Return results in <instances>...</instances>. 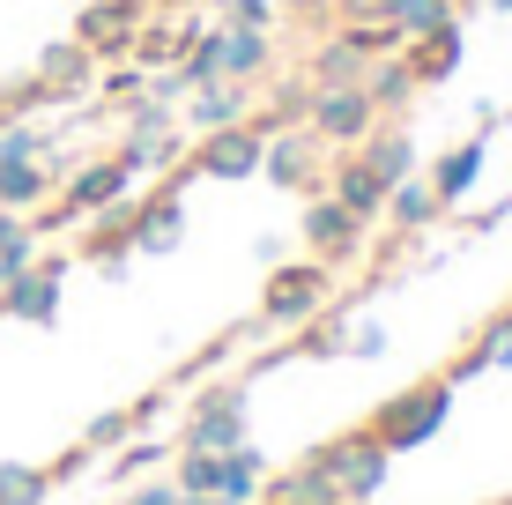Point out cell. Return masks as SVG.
I'll use <instances>...</instances> for the list:
<instances>
[{
  "mask_svg": "<svg viewBox=\"0 0 512 505\" xmlns=\"http://www.w3.org/2000/svg\"><path fill=\"white\" fill-rule=\"evenodd\" d=\"M334 298V268L327 260H282L260 290V320L268 327H312Z\"/></svg>",
  "mask_w": 512,
  "mask_h": 505,
  "instance_id": "6da1fadb",
  "label": "cell"
},
{
  "mask_svg": "<svg viewBox=\"0 0 512 505\" xmlns=\"http://www.w3.org/2000/svg\"><path fill=\"white\" fill-rule=\"evenodd\" d=\"M446 409H453V379H423V387L394 394V402H386V409L372 416V431L386 439V454H409V446L438 439V424H446Z\"/></svg>",
  "mask_w": 512,
  "mask_h": 505,
  "instance_id": "7a4b0ae2",
  "label": "cell"
},
{
  "mask_svg": "<svg viewBox=\"0 0 512 505\" xmlns=\"http://www.w3.org/2000/svg\"><path fill=\"white\" fill-rule=\"evenodd\" d=\"M305 127L320 134L327 149H364V142L379 134V104L364 97V82H349V90H312Z\"/></svg>",
  "mask_w": 512,
  "mask_h": 505,
  "instance_id": "3957f363",
  "label": "cell"
},
{
  "mask_svg": "<svg viewBox=\"0 0 512 505\" xmlns=\"http://www.w3.org/2000/svg\"><path fill=\"white\" fill-rule=\"evenodd\" d=\"M312 461H320L327 476H334V498H372L379 483H386V461H394V454H386V439H379L372 424H364V431H349V439L320 446Z\"/></svg>",
  "mask_w": 512,
  "mask_h": 505,
  "instance_id": "277c9868",
  "label": "cell"
},
{
  "mask_svg": "<svg viewBox=\"0 0 512 505\" xmlns=\"http://www.w3.org/2000/svg\"><path fill=\"white\" fill-rule=\"evenodd\" d=\"M320 134L312 127H275L268 149H260V171H268L275 186H290V194H320L327 186V164H320Z\"/></svg>",
  "mask_w": 512,
  "mask_h": 505,
  "instance_id": "5b68a950",
  "label": "cell"
},
{
  "mask_svg": "<svg viewBox=\"0 0 512 505\" xmlns=\"http://www.w3.org/2000/svg\"><path fill=\"white\" fill-rule=\"evenodd\" d=\"M305 246H312V260H327V268H342V260H357L364 253V238H372V223L364 216H349L334 194H312V208H305Z\"/></svg>",
  "mask_w": 512,
  "mask_h": 505,
  "instance_id": "8992f818",
  "label": "cell"
},
{
  "mask_svg": "<svg viewBox=\"0 0 512 505\" xmlns=\"http://www.w3.org/2000/svg\"><path fill=\"white\" fill-rule=\"evenodd\" d=\"M260 149H268V134L245 119V127H223V134H201V149H193V179H216V186H231V179H253L260 171Z\"/></svg>",
  "mask_w": 512,
  "mask_h": 505,
  "instance_id": "52a82bcc",
  "label": "cell"
},
{
  "mask_svg": "<svg viewBox=\"0 0 512 505\" xmlns=\"http://www.w3.org/2000/svg\"><path fill=\"white\" fill-rule=\"evenodd\" d=\"M238 446H245V394L238 387L201 394L186 416V454H238Z\"/></svg>",
  "mask_w": 512,
  "mask_h": 505,
  "instance_id": "ba28073f",
  "label": "cell"
},
{
  "mask_svg": "<svg viewBox=\"0 0 512 505\" xmlns=\"http://www.w3.org/2000/svg\"><path fill=\"white\" fill-rule=\"evenodd\" d=\"M141 15H149V0H90L75 15V45H90V60H127Z\"/></svg>",
  "mask_w": 512,
  "mask_h": 505,
  "instance_id": "9c48e42d",
  "label": "cell"
},
{
  "mask_svg": "<svg viewBox=\"0 0 512 505\" xmlns=\"http://www.w3.org/2000/svg\"><path fill=\"white\" fill-rule=\"evenodd\" d=\"M490 127H498V119H490ZM490 127H475L468 142H453L446 156H431V171H423V179H431L438 208H461V201L475 194V179H483V156H490Z\"/></svg>",
  "mask_w": 512,
  "mask_h": 505,
  "instance_id": "30bf717a",
  "label": "cell"
},
{
  "mask_svg": "<svg viewBox=\"0 0 512 505\" xmlns=\"http://www.w3.org/2000/svg\"><path fill=\"white\" fill-rule=\"evenodd\" d=\"M364 67H372V52H364V38L349 23H334L320 45H312V60H305V82L312 90H349V82H364Z\"/></svg>",
  "mask_w": 512,
  "mask_h": 505,
  "instance_id": "8fae6325",
  "label": "cell"
},
{
  "mask_svg": "<svg viewBox=\"0 0 512 505\" xmlns=\"http://www.w3.org/2000/svg\"><path fill=\"white\" fill-rule=\"evenodd\" d=\"M30 82L45 90V104H75L82 90L97 82V60H90V45H75V38H60V45H45L38 52V67H30Z\"/></svg>",
  "mask_w": 512,
  "mask_h": 505,
  "instance_id": "7c38bea8",
  "label": "cell"
},
{
  "mask_svg": "<svg viewBox=\"0 0 512 505\" xmlns=\"http://www.w3.org/2000/svg\"><path fill=\"white\" fill-rule=\"evenodd\" d=\"M320 194H334L349 216H364V223H386V179L364 164L357 149H342V156L327 164V186H320Z\"/></svg>",
  "mask_w": 512,
  "mask_h": 505,
  "instance_id": "4fadbf2b",
  "label": "cell"
},
{
  "mask_svg": "<svg viewBox=\"0 0 512 505\" xmlns=\"http://www.w3.org/2000/svg\"><path fill=\"white\" fill-rule=\"evenodd\" d=\"M0 312H8V320H30V327H52V312H60V260L23 268L8 290H0Z\"/></svg>",
  "mask_w": 512,
  "mask_h": 505,
  "instance_id": "5bb4252c",
  "label": "cell"
},
{
  "mask_svg": "<svg viewBox=\"0 0 512 505\" xmlns=\"http://www.w3.org/2000/svg\"><path fill=\"white\" fill-rule=\"evenodd\" d=\"M275 67V38L268 30H238V23H216V82H253Z\"/></svg>",
  "mask_w": 512,
  "mask_h": 505,
  "instance_id": "9a60e30c",
  "label": "cell"
},
{
  "mask_svg": "<svg viewBox=\"0 0 512 505\" xmlns=\"http://www.w3.org/2000/svg\"><path fill=\"white\" fill-rule=\"evenodd\" d=\"M461 52H468V38H461V15H446L438 30H423V38H409L401 45V60H409V75L431 90V82H446L453 67H461Z\"/></svg>",
  "mask_w": 512,
  "mask_h": 505,
  "instance_id": "2e32d148",
  "label": "cell"
},
{
  "mask_svg": "<svg viewBox=\"0 0 512 505\" xmlns=\"http://www.w3.org/2000/svg\"><path fill=\"white\" fill-rule=\"evenodd\" d=\"M186 231V194L179 186H164V194H149L134 208V253H171Z\"/></svg>",
  "mask_w": 512,
  "mask_h": 505,
  "instance_id": "e0dca14e",
  "label": "cell"
},
{
  "mask_svg": "<svg viewBox=\"0 0 512 505\" xmlns=\"http://www.w3.org/2000/svg\"><path fill=\"white\" fill-rule=\"evenodd\" d=\"M186 38H193V30L179 23V15H141L127 60L141 67V75H156V67H179V60H186Z\"/></svg>",
  "mask_w": 512,
  "mask_h": 505,
  "instance_id": "ac0fdd59",
  "label": "cell"
},
{
  "mask_svg": "<svg viewBox=\"0 0 512 505\" xmlns=\"http://www.w3.org/2000/svg\"><path fill=\"white\" fill-rule=\"evenodd\" d=\"M52 186H60V171L45 164V156H30V164H0V208L8 216H38L52 201Z\"/></svg>",
  "mask_w": 512,
  "mask_h": 505,
  "instance_id": "d6986e66",
  "label": "cell"
},
{
  "mask_svg": "<svg viewBox=\"0 0 512 505\" xmlns=\"http://www.w3.org/2000/svg\"><path fill=\"white\" fill-rule=\"evenodd\" d=\"M245 82H201L186 104V127H201V134H223V127H245Z\"/></svg>",
  "mask_w": 512,
  "mask_h": 505,
  "instance_id": "ffe728a7",
  "label": "cell"
},
{
  "mask_svg": "<svg viewBox=\"0 0 512 505\" xmlns=\"http://www.w3.org/2000/svg\"><path fill=\"white\" fill-rule=\"evenodd\" d=\"M357 156L386 179V194H394L401 179H416V171H423V156H416V142H409V127H386V119H379V134H372V142H364Z\"/></svg>",
  "mask_w": 512,
  "mask_h": 505,
  "instance_id": "44dd1931",
  "label": "cell"
},
{
  "mask_svg": "<svg viewBox=\"0 0 512 505\" xmlns=\"http://www.w3.org/2000/svg\"><path fill=\"white\" fill-rule=\"evenodd\" d=\"M38 253H45L38 216H8V208H0V290H8L23 268H38Z\"/></svg>",
  "mask_w": 512,
  "mask_h": 505,
  "instance_id": "7402d4cb",
  "label": "cell"
},
{
  "mask_svg": "<svg viewBox=\"0 0 512 505\" xmlns=\"http://www.w3.org/2000/svg\"><path fill=\"white\" fill-rule=\"evenodd\" d=\"M416 90H423V82L409 75V60H401V52H386V60H372V67H364V97L379 104V119H394V112H401V104H409Z\"/></svg>",
  "mask_w": 512,
  "mask_h": 505,
  "instance_id": "603a6c76",
  "label": "cell"
},
{
  "mask_svg": "<svg viewBox=\"0 0 512 505\" xmlns=\"http://www.w3.org/2000/svg\"><path fill=\"white\" fill-rule=\"evenodd\" d=\"M438 216H446V208H438V194H431V179H423V171L386 194V223H394V231H431Z\"/></svg>",
  "mask_w": 512,
  "mask_h": 505,
  "instance_id": "cb8c5ba5",
  "label": "cell"
},
{
  "mask_svg": "<svg viewBox=\"0 0 512 505\" xmlns=\"http://www.w3.org/2000/svg\"><path fill=\"white\" fill-rule=\"evenodd\" d=\"M119 164H127L134 179H141V171L179 164V127H171V134H127V142H119Z\"/></svg>",
  "mask_w": 512,
  "mask_h": 505,
  "instance_id": "d4e9b609",
  "label": "cell"
},
{
  "mask_svg": "<svg viewBox=\"0 0 512 505\" xmlns=\"http://www.w3.org/2000/svg\"><path fill=\"white\" fill-rule=\"evenodd\" d=\"M45 491H52V468L0 461V505H45Z\"/></svg>",
  "mask_w": 512,
  "mask_h": 505,
  "instance_id": "484cf974",
  "label": "cell"
},
{
  "mask_svg": "<svg viewBox=\"0 0 512 505\" xmlns=\"http://www.w3.org/2000/svg\"><path fill=\"white\" fill-rule=\"evenodd\" d=\"M446 15H461V0H394V30H401V45L423 38V30H438Z\"/></svg>",
  "mask_w": 512,
  "mask_h": 505,
  "instance_id": "4316f807",
  "label": "cell"
},
{
  "mask_svg": "<svg viewBox=\"0 0 512 505\" xmlns=\"http://www.w3.org/2000/svg\"><path fill=\"white\" fill-rule=\"evenodd\" d=\"M30 156H52V134L30 119H0V164H30Z\"/></svg>",
  "mask_w": 512,
  "mask_h": 505,
  "instance_id": "83f0119b",
  "label": "cell"
},
{
  "mask_svg": "<svg viewBox=\"0 0 512 505\" xmlns=\"http://www.w3.org/2000/svg\"><path fill=\"white\" fill-rule=\"evenodd\" d=\"M253 491H260V454H253V446H238V454H223V483H216V498L245 505Z\"/></svg>",
  "mask_w": 512,
  "mask_h": 505,
  "instance_id": "f1b7e54d",
  "label": "cell"
},
{
  "mask_svg": "<svg viewBox=\"0 0 512 505\" xmlns=\"http://www.w3.org/2000/svg\"><path fill=\"white\" fill-rule=\"evenodd\" d=\"M179 498H216V483H223V454H179Z\"/></svg>",
  "mask_w": 512,
  "mask_h": 505,
  "instance_id": "f546056e",
  "label": "cell"
},
{
  "mask_svg": "<svg viewBox=\"0 0 512 505\" xmlns=\"http://www.w3.org/2000/svg\"><path fill=\"white\" fill-rule=\"evenodd\" d=\"M164 461H171V454H164V446H156V439H141V446H127V454H119V461H112V476H119V483H127V476H149V468H164Z\"/></svg>",
  "mask_w": 512,
  "mask_h": 505,
  "instance_id": "4dcf8cb0",
  "label": "cell"
},
{
  "mask_svg": "<svg viewBox=\"0 0 512 505\" xmlns=\"http://www.w3.org/2000/svg\"><path fill=\"white\" fill-rule=\"evenodd\" d=\"M275 0H231V8H223V23H238V30H275Z\"/></svg>",
  "mask_w": 512,
  "mask_h": 505,
  "instance_id": "1f68e13d",
  "label": "cell"
},
{
  "mask_svg": "<svg viewBox=\"0 0 512 505\" xmlns=\"http://www.w3.org/2000/svg\"><path fill=\"white\" fill-rule=\"evenodd\" d=\"M127 431H134V409H112V416H97V424L82 431V446H90V454H97V446H119V439H127Z\"/></svg>",
  "mask_w": 512,
  "mask_h": 505,
  "instance_id": "d6a6232c",
  "label": "cell"
},
{
  "mask_svg": "<svg viewBox=\"0 0 512 505\" xmlns=\"http://www.w3.org/2000/svg\"><path fill=\"white\" fill-rule=\"evenodd\" d=\"M334 23H394V0H334Z\"/></svg>",
  "mask_w": 512,
  "mask_h": 505,
  "instance_id": "836d02e7",
  "label": "cell"
},
{
  "mask_svg": "<svg viewBox=\"0 0 512 505\" xmlns=\"http://www.w3.org/2000/svg\"><path fill=\"white\" fill-rule=\"evenodd\" d=\"M141 82H149V75H141V67H112V75H104V97L134 104V97H141Z\"/></svg>",
  "mask_w": 512,
  "mask_h": 505,
  "instance_id": "e575fe53",
  "label": "cell"
},
{
  "mask_svg": "<svg viewBox=\"0 0 512 505\" xmlns=\"http://www.w3.org/2000/svg\"><path fill=\"white\" fill-rule=\"evenodd\" d=\"M342 350H349V357H379V350H386V335H379V327H357Z\"/></svg>",
  "mask_w": 512,
  "mask_h": 505,
  "instance_id": "d590c367",
  "label": "cell"
},
{
  "mask_svg": "<svg viewBox=\"0 0 512 505\" xmlns=\"http://www.w3.org/2000/svg\"><path fill=\"white\" fill-rule=\"evenodd\" d=\"M490 8H498V15H512V0H490Z\"/></svg>",
  "mask_w": 512,
  "mask_h": 505,
  "instance_id": "8d00e7d4",
  "label": "cell"
},
{
  "mask_svg": "<svg viewBox=\"0 0 512 505\" xmlns=\"http://www.w3.org/2000/svg\"><path fill=\"white\" fill-rule=\"evenodd\" d=\"M275 505H305V498H275Z\"/></svg>",
  "mask_w": 512,
  "mask_h": 505,
  "instance_id": "74e56055",
  "label": "cell"
},
{
  "mask_svg": "<svg viewBox=\"0 0 512 505\" xmlns=\"http://www.w3.org/2000/svg\"><path fill=\"white\" fill-rule=\"evenodd\" d=\"M216 8H231V0H216Z\"/></svg>",
  "mask_w": 512,
  "mask_h": 505,
  "instance_id": "f35d334b",
  "label": "cell"
},
{
  "mask_svg": "<svg viewBox=\"0 0 512 505\" xmlns=\"http://www.w3.org/2000/svg\"><path fill=\"white\" fill-rule=\"evenodd\" d=\"M461 8H475V0H461Z\"/></svg>",
  "mask_w": 512,
  "mask_h": 505,
  "instance_id": "ab89813d",
  "label": "cell"
}]
</instances>
